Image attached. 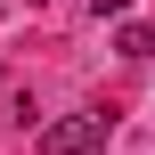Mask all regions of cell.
<instances>
[{"mask_svg":"<svg viewBox=\"0 0 155 155\" xmlns=\"http://www.w3.org/2000/svg\"><path fill=\"white\" fill-rule=\"evenodd\" d=\"M114 139V114H57L41 131V155H98Z\"/></svg>","mask_w":155,"mask_h":155,"instance_id":"1","label":"cell"},{"mask_svg":"<svg viewBox=\"0 0 155 155\" xmlns=\"http://www.w3.org/2000/svg\"><path fill=\"white\" fill-rule=\"evenodd\" d=\"M114 49H123V57H155V25H123Z\"/></svg>","mask_w":155,"mask_h":155,"instance_id":"2","label":"cell"}]
</instances>
